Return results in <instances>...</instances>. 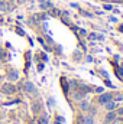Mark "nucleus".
Here are the masks:
<instances>
[{
    "label": "nucleus",
    "mask_w": 123,
    "mask_h": 124,
    "mask_svg": "<svg viewBox=\"0 0 123 124\" xmlns=\"http://www.w3.org/2000/svg\"><path fill=\"white\" fill-rule=\"evenodd\" d=\"M23 88H25V91L28 94H31V95H36V88H35V85L32 84V82H25V85H23Z\"/></svg>",
    "instance_id": "nucleus-1"
},
{
    "label": "nucleus",
    "mask_w": 123,
    "mask_h": 124,
    "mask_svg": "<svg viewBox=\"0 0 123 124\" xmlns=\"http://www.w3.org/2000/svg\"><path fill=\"white\" fill-rule=\"evenodd\" d=\"M113 98V95L110 93H106V94H101L100 97H98V102L100 104H106V102H109L110 100Z\"/></svg>",
    "instance_id": "nucleus-2"
},
{
    "label": "nucleus",
    "mask_w": 123,
    "mask_h": 124,
    "mask_svg": "<svg viewBox=\"0 0 123 124\" xmlns=\"http://www.w3.org/2000/svg\"><path fill=\"white\" fill-rule=\"evenodd\" d=\"M1 91H3L4 94H15L16 88H15L12 84H4V85L1 87Z\"/></svg>",
    "instance_id": "nucleus-3"
},
{
    "label": "nucleus",
    "mask_w": 123,
    "mask_h": 124,
    "mask_svg": "<svg viewBox=\"0 0 123 124\" xmlns=\"http://www.w3.org/2000/svg\"><path fill=\"white\" fill-rule=\"evenodd\" d=\"M104 107H106V110H107V111H113V110L116 108V102L110 100L109 102H106V104H104Z\"/></svg>",
    "instance_id": "nucleus-4"
},
{
    "label": "nucleus",
    "mask_w": 123,
    "mask_h": 124,
    "mask_svg": "<svg viewBox=\"0 0 123 124\" xmlns=\"http://www.w3.org/2000/svg\"><path fill=\"white\" fill-rule=\"evenodd\" d=\"M113 120H116V113L114 111H109V114L106 116V121L107 123H112Z\"/></svg>",
    "instance_id": "nucleus-5"
},
{
    "label": "nucleus",
    "mask_w": 123,
    "mask_h": 124,
    "mask_svg": "<svg viewBox=\"0 0 123 124\" xmlns=\"http://www.w3.org/2000/svg\"><path fill=\"white\" fill-rule=\"evenodd\" d=\"M18 78H19V74H18L16 71H13V69L9 71V79H10V81H16Z\"/></svg>",
    "instance_id": "nucleus-6"
},
{
    "label": "nucleus",
    "mask_w": 123,
    "mask_h": 124,
    "mask_svg": "<svg viewBox=\"0 0 123 124\" xmlns=\"http://www.w3.org/2000/svg\"><path fill=\"white\" fill-rule=\"evenodd\" d=\"M39 6H41V9H44V10H46V9H49V7H51V4H49L48 1H45V0H42Z\"/></svg>",
    "instance_id": "nucleus-7"
},
{
    "label": "nucleus",
    "mask_w": 123,
    "mask_h": 124,
    "mask_svg": "<svg viewBox=\"0 0 123 124\" xmlns=\"http://www.w3.org/2000/svg\"><path fill=\"white\" fill-rule=\"evenodd\" d=\"M93 123H94V120H93L91 116H90V117H86L84 121H83V124H93Z\"/></svg>",
    "instance_id": "nucleus-8"
},
{
    "label": "nucleus",
    "mask_w": 123,
    "mask_h": 124,
    "mask_svg": "<svg viewBox=\"0 0 123 124\" xmlns=\"http://www.w3.org/2000/svg\"><path fill=\"white\" fill-rule=\"evenodd\" d=\"M38 124H48V121H46V118H45V117H39Z\"/></svg>",
    "instance_id": "nucleus-9"
},
{
    "label": "nucleus",
    "mask_w": 123,
    "mask_h": 124,
    "mask_svg": "<svg viewBox=\"0 0 123 124\" xmlns=\"http://www.w3.org/2000/svg\"><path fill=\"white\" fill-rule=\"evenodd\" d=\"M81 108H83V110H87V108H88V102H87V101H83V102H81Z\"/></svg>",
    "instance_id": "nucleus-10"
},
{
    "label": "nucleus",
    "mask_w": 123,
    "mask_h": 124,
    "mask_svg": "<svg viewBox=\"0 0 123 124\" xmlns=\"http://www.w3.org/2000/svg\"><path fill=\"white\" fill-rule=\"evenodd\" d=\"M39 107H41V104H39V102L33 104V111H35V113H38V111H39Z\"/></svg>",
    "instance_id": "nucleus-11"
},
{
    "label": "nucleus",
    "mask_w": 123,
    "mask_h": 124,
    "mask_svg": "<svg viewBox=\"0 0 123 124\" xmlns=\"http://www.w3.org/2000/svg\"><path fill=\"white\" fill-rule=\"evenodd\" d=\"M0 9H1V10L6 9V0H0Z\"/></svg>",
    "instance_id": "nucleus-12"
},
{
    "label": "nucleus",
    "mask_w": 123,
    "mask_h": 124,
    "mask_svg": "<svg viewBox=\"0 0 123 124\" xmlns=\"http://www.w3.org/2000/svg\"><path fill=\"white\" fill-rule=\"evenodd\" d=\"M117 116H123V107H120L119 110H117V113H116Z\"/></svg>",
    "instance_id": "nucleus-13"
},
{
    "label": "nucleus",
    "mask_w": 123,
    "mask_h": 124,
    "mask_svg": "<svg viewBox=\"0 0 123 124\" xmlns=\"http://www.w3.org/2000/svg\"><path fill=\"white\" fill-rule=\"evenodd\" d=\"M104 9H106V10H112L113 7H112V4H104Z\"/></svg>",
    "instance_id": "nucleus-14"
},
{
    "label": "nucleus",
    "mask_w": 123,
    "mask_h": 124,
    "mask_svg": "<svg viewBox=\"0 0 123 124\" xmlns=\"http://www.w3.org/2000/svg\"><path fill=\"white\" fill-rule=\"evenodd\" d=\"M3 58H4V51L0 48V59H3Z\"/></svg>",
    "instance_id": "nucleus-15"
},
{
    "label": "nucleus",
    "mask_w": 123,
    "mask_h": 124,
    "mask_svg": "<svg viewBox=\"0 0 123 124\" xmlns=\"http://www.w3.org/2000/svg\"><path fill=\"white\" fill-rule=\"evenodd\" d=\"M119 74H120V78L123 79V68H120V69H119Z\"/></svg>",
    "instance_id": "nucleus-16"
},
{
    "label": "nucleus",
    "mask_w": 123,
    "mask_h": 124,
    "mask_svg": "<svg viewBox=\"0 0 123 124\" xmlns=\"http://www.w3.org/2000/svg\"><path fill=\"white\" fill-rule=\"evenodd\" d=\"M57 124H62V118L60 117V118H57Z\"/></svg>",
    "instance_id": "nucleus-17"
},
{
    "label": "nucleus",
    "mask_w": 123,
    "mask_h": 124,
    "mask_svg": "<svg viewBox=\"0 0 123 124\" xmlns=\"http://www.w3.org/2000/svg\"><path fill=\"white\" fill-rule=\"evenodd\" d=\"M38 69H39V71H42V69H44V65H42V63H39V66H38Z\"/></svg>",
    "instance_id": "nucleus-18"
},
{
    "label": "nucleus",
    "mask_w": 123,
    "mask_h": 124,
    "mask_svg": "<svg viewBox=\"0 0 123 124\" xmlns=\"http://www.w3.org/2000/svg\"><path fill=\"white\" fill-rule=\"evenodd\" d=\"M96 38H97V36H96L94 33H93V35H90V39H91V40H93V39H96Z\"/></svg>",
    "instance_id": "nucleus-19"
},
{
    "label": "nucleus",
    "mask_w": 123,
    "mask_h": 124,
    "mask_svg": "<svg viewBox=\"0 0 123 124\" xmlns=\"http://www.w3.org/2000/svg\"><path fill=\"white\" fill-rule=\"evenodd\" d=\"M114 3H123V0H113Z\"/></svg>",
    "instance_id": "nucleus-20"
}]
</instances>
